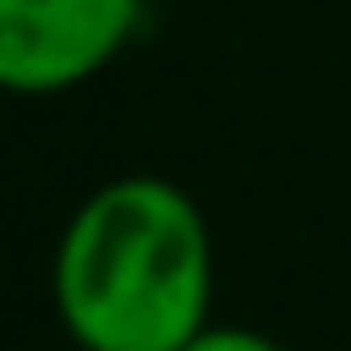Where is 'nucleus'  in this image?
<instances>
[{"instance_id":"nucleus-1","label":"nucleus","mask_w":351,"mask_h":351,"mask_svg":"<svg viewBox=\"0 0 351 351\" xmlns=\"http://www.w3.org/2000/svg\"><path fill=\"white\" fill-rule=\"evenodd\" d=\"M205 211L164 176L100 182L53 252V311L76 351H182L211 322Z\"/></svg>"},{"instance_id":"nucleus-2","label":"nucleus","mask_w":351,"mask_h":351,"mask_svg":"<svg viewBox=\"0 0 351 351\" xmlns=\"http://www.w3.org/2000/svg\"><path fill=\"white\" fill-rule=\"evenodd\" d=\"M147 0H0V82L53 100L94 82L135 41Z\"/></svg>"},{"instance_id":"nucleus-3","label":"nucleus","mask_w":351,"mask_h":351,"mask_svg":"<svg viewBox=\"0 0 351 351\" xmlns=\"http://www.w3.org/2000/svg\"><path fill=\"white\" fill-rule=\"evenodd\" d=\"M182 351H287L281 339H269L263 328H240V322H205Z\"/></svg>"}]
</instances>
